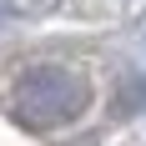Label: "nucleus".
I'll return each instance as SVG.
<instances>
[{
  "instance_id": "obj_1",
  "label": "nucleus",
  "mask_w": 146,
  "mask_h": 146,
  "mask_svg": "<svg viewBox=\"0 0 146 146\" xmlns=\"http://www.w3.org/2000/svg\"><path fill=\"white\" fill-rule=\"evenodd\" d=\"M15 116L30 121V126H60L71 121L81 106H86V86L76 81L71 71H56V66H40V71H25L10 91Z\"/></svg>"
}]
</instances>
